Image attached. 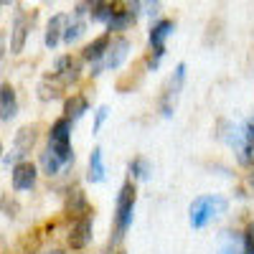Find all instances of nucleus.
Returning <instances> with one entry per match:
<instances>
[{
	"mask_svg": "<svg viewBox=\"0 0 254 254\" xmlns=\"http://www.w3.org/2000/svg\"><path fill=\"white\" fill-rule=\"evenodd\" d=\"M135 198H137V190L132 181H125L120 193H117V208H115V237L110 239V247L120 244L122 237L127 234V229L132 224V211H135Z\"/></svg>",
	"mask_w": 254,
	"mask_h": 254,
	"instance_id": "1",
	"label": "nucleus"
},
{
	"mask_svg": "<svg viewBox=\"0 0 254 254\" xmlns=\"http://www.w3.org/2000/svg\"><path fill=\"white\" fill-rule=\"evenodd\" d=\"M71 122L74 120L61 117L51 125V132H49V147L64 163H69L74 158V153H71Z\"/></svg>",
	"mask_w": 254,
	"mask_h": 254,
	"instance_id": "2",
	"label": "nucleus"
},
{
	"mask_svg": "<svg viewBox=\"0 0 254 254\" xmlns=\"http://www.w3.org/2000/svg\"><path fill=\"white\" fill-rule=\"evenodd\" d=\"M224 206L226 203L216 196H198L190 203V224H193V229H203L219 211H224Z\"/></svg>",
	"mask_w": 254,
	"mask_h": 254,
	"instance_id": "3",
	"label": "nucleus"
},
{
	"mask_svg": "<svg viewBox=\"0 0 254 254\" xmlns=\"http://www.w3.org/2000/svg\"><path fill=\"white\" fill-rule=\"evenodd\" d=\"M183 79H186V64H178L176 71H173V76L168 79L165 89H163V94H160V112H163V117H171V115H173L176 99H178L181 87H183Z\"/></svg>",
	"mask_w": 254,
	"mask_h": 254,
	"instance_id": "4",
	"label": "nucleus"
},
{
	"mask_svg": "<svg viewBox=\"0 0 254 254\" xmlns=\"http://www.w3.org/2000/svg\"><path fill=\"white\" fill-rule=\"evenodd\" d=\"M31 26H33V15L26 13V8H15V15H13V36H10V49L13 54H20L26 46V38L31 33Z\"/></svg>",
	"mask_w": 254,
	"mask_h": 254,
	"instance_id": "5",
	"label": "nucleus"
},
{
	"mask_svg": "<svg viewBox=\"0 0 254 254\" xmlns=\"http://www.w3.org/2000/svg\"><path fill=\"white\" fill-rule=\"evenodd\" d=\"M36 176H38V168L28 160H20L10 171V183L15 190H31L36 186Z\"/></svg>",
	"mask_w": 254,
	"mask_h": 254,
	"instance_id": "6",
	"label": "nucleus"
},
{
	"mask_svg": "<svg viewBox=\"0 0 254 254\" xmlns=\"http://www.w3.org/2000/svg\"><path fill=\"white\" fill-rule=\"evenodd\" d=\"M54 74H56V79L64 84V87H71V84H76L79 76H81V64L71 54H66V56L56 59V71Z\"/></svg>",
	"mask_w": 254,
	"mask_h": 254,
	"instance_id": "7",
	"label": "nucleus"
},
{
	"mask_svg": "<svg viewBox=\"0 0 254 254\" xmlns=\"http://www.w3.org/2000/svg\"><path fill=\"white\" fill-rule=\"evenodd\" d=\"M66 242H69V247L76 249V252L84 249V247L92 242V219H89V214L74 221V226H71V231H69Z\"/></svg>",
	"mask_w": 254,
	"mask_h": 254,
	"instance_id": "8",
	"label": "nucleus"
},
{
	"mask_svg": "<svg viewBox=\"0 0 254 254\" xmlns=\"http://www.w3.org/2000/svg\"><path fill=\"white\" fill-rule=\"evenodd\" d=\"M127 51H130V41H127L125 36L112 38L107 54H104V64H102V66H104V69H117L120 64L127 59Z\"/></svg>",
	"mask_w": 254,
	"mask_h": 254,
	"instance_id": "9",
	"label": "nucleus"
},
{
	"mask_svg": "<svg viewBox=\"0 0 254 254\" xmlns=\"http://www.w3.org/2000/svg\"><path fill=\"white\" fill-rule=\"evenodd\" d=\"M36 140H38V127H36V125H23V127L15 132V137H13L15 153H20V155L31 153L33 145H36Z\"/></svg>",
	"mask_w": 254,
	"mask_h": 254,
	"instance_id": "10",
	"label": "nucleus"
},
{
	"mask_svg": "<svg viewBox=\"0 0 254 254\" xmlns=\"http://www.w3.org/2000/svg\"><path fill=\"white\" fill-rule=\"evenodd\" d=\"M66 214L74 219H81L89 214V201H87V193L81 188H71L66 193Z\"/></svg>",
	"mask_w": 254,
	"mask_h": 254,
	"instance_id": "11",
	"label": "nucleus"
},
{
	"mask_svg": "<svg viewBox=\"0 0 254 254\" xmlns=\"http://www.w3.org/2000/svg\"><path fill=\"white\" fill-rule=\"evenodd\" d=\"M18 115V99H15V89L5 81L0 87V120L3 122H10L13 117Z\"/></svg>",
	"mask_w": 254,
	"mask_h": 254,
	"instance_id": "12",
	"label": "nucleus"
},
{
	"mask_svg": "<svg viewBox=\"0 0 254 254\" xmlns=\"http://www.w3.org/2000/svg\"><path fill=\"white\" fill-rule=\"evenodd\" d=\"M66 26H69V18L64 15V13L54 15V18L49 20V26H46V38H44V44H46L49 49H56V44L64 38V33H66Z\"/></svg>",
	"mask_w": 254,
	"mask_h": 254,
	"instance_id": "13",
	"label": "nucleus"
},
{
	"mask_svg": "<svg viewBox=\"0 0 254 254\" xmlns=\"http://www.w3.org/2000/svg\"><path fill=\"white\" fill-rule=\"evenodd\" d=\"M110 44H112V33H104V36L94 38L89 46H84L81 59H84V61H99V59H104V54H107Z\"/></svg>",
	"mask_w": 254,
	"mask_h": 254,
	"instance_id": "14",
	"label": "nucleus"
},
{
	"mask_svg": "<svg viewBox=\"0 0 254 254\" xmlns=\"http://www.w3.org/2000/svg\"><path fill=\"white\" fill-rule=\"evenodd\" d=\"M61 92H64V84L56 79V74H54V76H46V79H41V84H38V99H41V102L59 99Z\"/></svg>",
	"mask_w": 254,
	"mask_h": 254,
	"instance_id": "15",
	"label": "nucleus"
},
{
	"mask_svg": "<svg viewBox=\"0 0 254 254\" xmlns=\"http://www.w3.org/2000/svg\"><path fill=\"white\" fill-rule=\"evenodd\" d=\"M87 110H89V102H87L84 94H71L66 102H64V117H69V120H79Z\"/></svg>",
	"mask_w": 254,
	"mask_h": 254,
	"instance_id": "16",
	"label": "nucleus"
},
{
	"mask_svg": "<svg viewBox=\"0 0 254 254\" xmlns=\"http://www.w3.org/2000/svg\"><path fill=\"white\" fill-rule=\"evenodd\" d=\"M38 165H41V171H44L49 178L51 176H56L59 171H61V165H64V160L51 150V147H46V153H41V160H38Z\"/></svg>",
	"mask_w": 254,
	"mask_h": 254,
	"instance_id": "17",
	"label": "nucleus"
},
{
	"mask_svg": "<svg viewBox=\"0 0 254 254\" xmlns=\"http://www.w3.org/2000/svg\"><path fill=\"white\" fill-rule=\"evenodd\" d=\"M84 31H87V23H84V15L74 13L69 18V26H66V33H64V41L66 44H74V41H79L84 36Z\"/></svg>",
	"mask_w": 254,
	"mask_h": 254,
	"instance_id": "18",
	"label": "nucleus"
},
{
	"mask_svg": "<svg viewBox=\"0 0 254 254\" xmlns=\"http://www.w3.org/2000/svg\"><path fill=\"white\" fill-rule=\"evenodd\" d=\"M173 33V20H158L150 31V46H165V38Z\"/></svg>",
	"mask_w": 254,
	"mask_h": 254,
	"instance_id": "19",
	"label": "nucleus"
},
{
	"mask_svg": "<svg viewBox=\"0 0 254 254\" xmlns=\"http://www.w3.org/2000/svg\"><path fill=\"white\" fill-rule=\"evenodd\" d=\"M89 181L92 183L104 181V163H102V150H99V147H94L92 158H89Z\"/></svg>",
	"mask_w": 254,
	"mask_h": 254,
	"instance_id": "20",
	"label": "nucleus"
},
{
	"mask_svg": "<svg viewBox=\"0 0 254 254\" xmlns=\"http://www.w3.org/2000/svg\"><path fill=\"white\" fill-rule=\"evenodd\" d=\"M130 173H132V178H147L150 176V163L145 158H135L130 163Z\"/></svg>",
	"mask_w": 254,
	"mask_h": 254,
	"instance_id": "21",
	"label": "nucleus"
},
{
	"mask_svg": "<svg viewBox=\"0 0 254 254\" xmlns=\"http://www.w3.org/2000/svg\"><path fill=\"white\" fill-rule=\"evenodd\" d=\"M239 163L242 165H254V140H247L242 147H239Z\"/></svg>",
	"mask_w": 254,
	"mask_h": 254,
	"instance_id": "22",
	"label": "nucleus"
},
{
	"mask_svg": "<svg viewBox=\"0 0 254 254\" xmlns=\"http://www.w3.org/2000/svg\"><path fill=\"white\" fill-rule=\"evenodd\" d=\"M242 254H254V224H249L244 231V252Z\"/></svg>",
	"mask_w": 254,
	"mask_h": 254,
	"instance_id": "23",
	"label": "nucleus"
},
{
	"mask_svg": "<svg viewBox=\"0 0 254 254\" xmlns=\"http://www.w3.org/2000/svg\"><path fill=\"white\" fill-rule=\"evenodd\" d=\"M104 117H107V107H99V112H97V120H94V132H97L99 127H102Z\"/></svg>",
	"mask_w": 254,
	"mask_h": 254,
	"instance_id": "24",
	"label": "nucleus"
},
{
	"mask_svg": "<svg viewBox=\"0 0 254 254\" xmlns=\"http://www.w3.org/2000/svg\"><path fill=\"white\" fill-rule=\"evenodd\" d=\"M244 135H247V140H254V117L247 122V127H244Z\"/></svg>",
	"mask_w": 254,
	"mask_h": 254,
	"instance_id": "25",
	"label": "nucleus"
},
{
	"mask_svg": "<svg viewBox=\"0 0 254 254\" xmlns=\"http://www.w3.org/2000/svg\"><path fill=\"white\" fill-rule=\"evenodd\" d=\"M44 254H64V252H61V249H59V247H54V249H46V252H44Z\"/></svg>",
	"mask_w": 254,
	"mask_h": 254,
	"instance_id": "26",
	"label": "nucleus"
},
{
	"mask_svg": "<svg viewBox=\"0 0 254 254\" xmlns=\"http://www.w3.org/2000/svg\"><path fill=\"white\" fill-rule=\"evenodd\" d=\"M8 3H10V0H3V5H8Z\"/></svg>",
	"mask_w": 254,
	"mask_h": 254,
	"instance_id": "27",
	"label": "nucleus"
},
{
	"mask_svg": "<svg viewBox=\"0 0 254 254\" xmlns=\"http://www.w3.org/2000/svg\"><path fill=\"white\" fill-rule=\"evenodd\" d=\"M117 254H125V252H117Z\"/></svg>",
	"mask_w": 254,
	"mask_h": 254,
	"instance_id": "28",
	"label": "nucleus"
},
{
	"mask_svg": "<svg viewBox=\"0 0 254 254\" xmlns=\"http://www.w3.org/2000/svg\"><path fill=\"white\" fill-rule=\"evenodd\" d=\"M76 254H79V252H76Z\"/></svg>",
	"mask_w": 254,
	"mask_h": 254,
	"instance_id": "29",
	"label": "nucleus"
}]
</instances>
